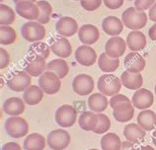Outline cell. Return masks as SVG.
<instances>
[{
	"instance_id": "cell-15",
	"label": "cell",
	"mask_w": 156,
	"mask_h": 150,
	"mask_svg": "<svg viewBox=\"0 0 156 150\" xmlns=\"http://www.w3.org/2000/svg\"><path fill=\"white\" fill-rule=\"evenodd\" d=\"M75 59L78 63L83 66H92L97 60L96 51L90 46L83 44L77 47L75 51Z\"/></svg>"
},
{
	"instance_id": "cell-28",
	"label": "cell",
	"mask_w": 156,
	"mask_h": 150,
	"mask_svg": "<svg viewBox=\"0 0 156 150\" xmlns=\"http://www.w3.org/2000/svg\"><path fill=\"white\" fill-rule=\"evenodd\" d=\"M47 141L40 133H31L24 140L23 146L25 150H44Z\"/></svg>"
},
{
	"instance_id": "cell-37",
	"label": "cell",
	"mask_w": 156,
	"mask_h": 150,
	"mask_svg": "<svg viewBox=\"0 0 156 150\" xmlns=\"http://www.w3.org/2000/svg\"><path fill=\"white\" fill-rule=\"evenodd\" d=\"M110 127H111V120L109 117L102 113H98V124L96 128L93 131L97 133V134H103V133H106L109 131Z\"/></svg>"
},
{
	"instance_id": "cell-14",
	"label": "cell",
	"mask_w": 156,
	"mask_h": 150,
	"mask_svg": "<svg viewBox=\"0 0 156 150\" xmlns=\"http://www.w3.org/2000/svg\"><path fill=\"white\" fill-rule=\"evenodd\" d=\"M126 48V43L121 37L115 36L110 38L106 43L105 52L111 58H119L124 55Z\"/></svg>"
},
{
	"instance_id": "cell-44",
	"label": "cell",
	"mask_w": 156,
	"mask_h": 150,
	"mask_svg": "<svg viewBox=\"0 0 156 150\" xmlns=\"http://www.w3.org/2000/svg\"><path fill=\"white\" fill-rule=\"evenodd\" d=\"M148 17H149L150 21L156 23V2L150 7L149 13H148Z\"/></svg>"
},
{
	"instance_id": "cell-17",
	"label": "cell",
	"mask_w": 156,
	"mask_h": 150,
	"mask_svg": "<svg viewBox=\"0 0 156 150\" xmlns=\"http://www.w3.org/2000/svg\"><path fill=\"white\" fill-rule=\"evenodd\" d=\"M78 38L82 44L90 46V44H95L99 40L100 33L96 26L92 25V24H85L78 30Z\"/></svg>"
},
{
	"instance_id": "cell-35",
	"label": "cell",
	"mask_w": 156,
	"mask_h": 150,
	"mask_svg": "<svg viewBox=\"0 0 156 150\" xmlns=\"http://www.w3.org/2000/svg\"><path fill=\"white\" fill-rule=\"evenodd\" d=\"M15 21V11L5 4H0V24L1 26H9Z\"/></svg>"
},
{
	"instance_id": "cell-12",
	"label": "cell",
	"mask_w": 156,
	"mask_h": 150,
	"mask_svg": "<svg viewBox=\"0 0 156 150\" xmlns=\"http://www.w3.org/2000/svg\"><path fill=\"white\" fill-rule=\"evenodd\" d=\"M131 102H133V107L138 110H147L149 107L152 106L154 97L152 92L149 91L148 89L140 88L134 92Z\"/></svg>"
},
{
	"instance_id": "cell-24",
	"label": "cell",
	"mask_w": 156,
	"mask_h": 150,
	"mask_svg": "<svg viewBox=\"0 0 156 150\" xmlns=\"http://www.w3.org/2000/svg\"><path fill=\"white\" fill-rule=\"evenodd\" d=\"M124 135L126 141H129L131 143L136 144L144 138L145 131L142 129L137 124H129L125 127Z\"/></svg>"
},
{
	"instance_id": "cell-18",
	"label": "cell",
	"mask_w": 156,
	"mask_h": 150,
	"mask_svg": "<svg viewBox=\"0 0 156 150\" xmlns=\"http://www.w3.org/2000/svg\"><path fill=\"white\" fill-rule=\"evenodd\" d=\"M134 115V107L131 102H122L113 109V116L119 123H128Z\"/></svg>"
},
{
	"instance_id": "cell-3",
	"label": "cell",
	"mask_w": 156,
	"mask_h": 150,
	"mask_svg": "<svg viewBox=\"0 0 156 150\" xmlns=\"http://www.w3.org/2000/svg\"><path fill=\"white\" fill-rule=\"evenodd\" d=\"M5 131L13 138H21L28 134L29 132V124L25 119L16 116L8 117L4 124Z\"/></svg>"
},
{
	"instance_id": "cell-34",
	"label": "cell",
	"mask_w": 156,
	"mask_h": 150,
	"mask_svg": "<svg viewBox=\"0 0 156 150\" xmlns=\"http://www.w3.org/2000/svg\"><path fill=\"white\" fill-rule=\"evenodd\" d=\"M17 39L15 30L10 26L0 27V44L2 46H9L13 44Z\"/></svg>"
},
{
	"instance_id": "cell-20",
	"label": "cell",
	"mask_w": 156,
	"mask_h": 150,
	"mask_svg": "<svg viewBox=\"0 0 156 150\" xmlns=\"http://www.w3.org/2000/svg\"><path fill=\"white\" fill-rule=\"evenodd\" d=\"M2 110L6 115L10 117L19 116L25 111V102L18 97H11L3 103Z\"/></svg>"
},
{
	"instance_id": "cell-8",
	"label": "cell",
	"mask_w": 156,
	"mask_h": 150,
	"mask_svg": "<svg viewBox=\"0 0 156 150\" xmlns=\"http://www.w3.org/2000/svg\"><path fill=\"white\" fill-rule=\"evenodd\" d=\"M47 65L46 58H44L43 56L30 54L24 63V71L34 77L41 76L47 70Z\"/></svg>"
},
{
	"instance_id": "cell-45",
	"label": "cell",
	"mask_w": 156,
	"mask_h": 150,
	"mask_svg": "<svg viewBox=\"0 0 156 150\" xmlns=\"http://www.w3.org/2000/svg\"><path fill=\"white\" fill-rule=\"evenodd\" d=\"M148 36L152 40H156V23L153 26L150 27V29L148 31Z\"/></svg>"
},
{
	"instance_id": "cell-42",
	"label": "cell",
	"mask_w": 156,
	"mask_h": 150,
	"mask_svg": "<svg viewBox=\"0 0 156 150\" xmlns=\"http://www.w3.org/2000/svg\"><path fill=\"white\" fill-rule=\"evenodd\" d=\"M107 8L112 10H116L121 8L124 4V0H103Z\"/></svg>"
},
{
	"instance_id": "cell-26",
	"label": "cell",
	"mask_w": 156,
	"mask_h": 150,
	"mask_svg": "<svg viewBox=\"0 0 156 150\" xmlns=\"http://www.w3.org/2000/svg\"><path fill=\"white\" fill-rule=\"evenodd\" d=\"M44 98V91L41 89L40 86L37 85H31L30 87L27 88L24 91L23 100L27 105L30 106H35L39 104Z\"/></svg>"
},
{
	"instance_id": "cell-23",
	"label": "cell",
	"mask_w": 156,
	"mask_h": 150,
	"mask_svg": "<svg viewBox=\"0 0 156 150\" xmlns=\"http://www.w3.org/2000/svg\"><path fill=\"white\" fill-rule=\"evenodd\" d=\"M122 85L129 90H138L143 84V78L140 73H133L128 70L124 71L121 75Z\"/></svg>"
},
{
	"instance_id": "cell-27",
	"label": "cell",
	"mask_w": 156,
	"mask_h": 150,
	"mask_svg": "<svg viewBox=\"0 0 156 150\" xmlns=\"http://www.w3.org/2000/svg\"><path fill=\"white\" fill-rule=\"evenodd\" d=\"M88 107L94 113H102L108 107V99L102 93H93L88 98Z\"/></svg>"
},
{
	"instance_id": "cell-21",
	"label": "cell",
	"mask_w": 156,
	"mask_h": 150,
	"mask_svg": "<svg viewBox=\"0 0 156 150\" xmlns=\"http://www.w3.org/2000/svg\"><path fill=\"white\" fill-rule=\"evenodd\" d=\"M103 31L109 36H119L124 30V23L116 16H108L102 23Z\"/></svg>"
},
{
	"instance_id": "cell-36",
	"label": "cell",
	"mask_w": 156,
	"mask_h": 150,
	"mask_svg": "<svg viewBox=\"0 0 156 150\" xmlns=\"http://www.w3.org/2000/svg\"><path fill=\"white\" fill-rule=\"evenodd\" d=\"M51 47L48 46L47 44H44L43 42H36L34 44H32L30 47H29V52L30 54H36L43 56L44 58H48L50 56L51 52Z\"/></svg>"
},
{
	"instance_id": "cell-40",
	"label": "cell",
	"mask_w": 156,
	"mask_h": 150,
	"mask_svg": "<svg viewBox=\"0 0 156 150\" xmlns=\"http://www.w3.org/2000/svg\"><path fill=\"white\" fill-rule=\"evenodd\" d=\"M122 102H130V100L126 96L122 95V94H116V95L112 96V98L110 99L109 104H110L111 108L114 109L118 104L122 103Z\"/></svg>"
},
{
	"instance_id": "cell-30",
	"label": "cell",
	"mask_w": 156,
	"mask_h": 150,
	"mask_svg": "<svg viewBox=\"0 0 156 150\" xmlns=\"http://www.w3.org/2000/svg\"><path fill=\"white\" fill-rule=\"evenodd\" d=\"M98 66L105 73H111L116 71L120 66V59L119 58H111L107 55L106 52L101 54L98 58Z\"/></svg>"
},
{
	"instance_id": "cell-39",
	"label": "cell",
	"mask_w": 156,
	"mask_h": 150,
	"mask_svg": "<svg viewBox=\"0 0 156 150\" xmlns=\"http://www.w3.org/2000/svg\"><path fill=\"white\" fill-rule=\"evenodd\" d=\"M156 2V0H134V7L139 11L150 9V7Z\"/></svg>"
},
{
	"instance_id": "cell-25",
	"label": "cell",
	"mask_w": 156,
	"mask_h": 150,
	"mask_svg": "<svg viewBox=\"0 0 156 150\" xmlns=\"http://www.w3.org/2000/svg\"><path fill=\"white\" fill-rule=\"evenodd\" d=\"M137 124L145 131H151L156 127V113L151 110H143L137 116Z\"/></svg>"
},
{
	"instance_id": "cell-5",
	"label": "cell",
	"mask_w": 156,
	"mask_h": 150,
	"mask_svg": "<svg viewBox=\"0 0 156 150\" xmlns=\"http://www.w3.org/2000/svg\"><path fill=\"white\" fill-rule=\"evenodd\" d=\"M39 86L48 95H55L60 90V78L52 71H44L39 78Z\"/></svg>"
},
{
	"instance_id": "cell-43",
	"label": "cell",
	"mask_w": 156,
	"mask_h": 150,
	"mask_svg": "<svg viewBox=\"0 0 156 150\" xmlns=\"http://www.w3.org/2000/svg\"><path fill=\"white\" fill-rule=\"evenodd\" d=\"M1 150H22V148L16 142H7L3 145Z\"/></svg>"
},
{
	"instance_id": "cell-13",
	"label": "cell",
	"mask_w": 156,
	"mask_h": 150,
	"mask_svg": "<svg viewBox=\"0 0 156 150\" xmlns=\"http://www.w3.org/2000/svg\"><path fill=\"white\" fill-rule=\"evenodd\" d=\"M55 30L56 33L61 37L69 38L76 34V32L79 30V27H78L76 20L66 16V17H61L57 20Z\"/></svg>"
},
{
	"instance_id": "cell-46",
	"label": "cell",
	"mask_w": 156,
	"mask_h": 150,
	"mask_svg": "<svg viewBox=\"0 0 156 150\" xmlns=\"http://www.w3.org/2000/svg\"><path fill=\"white\" fill-rule=\"evenodd\" d=\"M139 150H154V148L149 146V145H147V146H142Z\"/></svg>"
},
{
	"instance_id": "cell-38",
	"label": "cell",
	"mask_w": 156,
	"mask_h": 150,
	"mask_svg": "<svg viewBox=\"0 0 156 150\" xmlns=\"http://www.w3.org/2000/svg\"><path fill=\"white\" fill-rule=\"evenodd\" d=\"M80 4L84 10L92 12L97 10L101 6L102 0H81Z\"/></svg>"
},
{
	"instance_id": "cell-9",
	"label": "cell",
	"mask_w": 156,
	"mask_h": 150,
	"mask_svg": "<svg viewBox=\"0 0 156 150\" xmlns=\"http://www.w3.org/2000/svg\"><path fill=\"white\" fill-rule=\"evenodd\" d=\"M31 75L26 71H16L8 79L7 86L14 92H22L31 86Z\"/></svg>"
},
{
	"instance_id": "cell-16",
	"label": "cell",
	"mask_w": 156,
	"mask_h": 150,
	"mask_svg": "<svg viewBox=\"0 0 156 150\" xmlns=\"http://www.w3.org/2000/svg\"><path fill=\"white\" fill-rule=\"evenodd\" d=\"M51 51L59 58H67L72 52V47L69 40L64 37H57L52 40Z\"/></svg>"
},
{
	"instance_id": "cell-1",
	"label": "cell",
	"mask_w": 156,
	"mask_h": 150,
	"mask_svg": "<svg viewBox=\"0 0 156 150\" xmlns=\"http://www.w3.org/2000/svg\"><path fill=\"white\" fill-rule=\"evenodd\" d=\"M122 21L128 29L139 31L147 24V15L145 12L139 11L135 7H129L122 12Z\"/></svg>"
},
{
	"instance_id": "cell-2",
	"label": "cell",
	"mask_w": 156,
	"mask_h": 150,
	"mask_svg": "<svg viewBox=\"0 0 156 150\" xmlns=\"http://www.w3.org/2000/svg\"><path fill=\"white\" fill-rule=\"evenodd\" d=\"M98 90L105 96H114L119 94L122 88L121 79L114 74H104L100 76L97 83Z\"/></svg>"
},
{
	"instance_id": "cell-19",
	"label": "cell",
	"mask_w": 156,
	"mask_h": 150,
	"mask_svg": "<svg viewBox=\"0 0 156 150\" xmlns=\"http://www.w3.org/2000/svg\"><path fill=\"white\" fill-rule=\"evenodd\" d=\"M124 64L128 71L133 73H140L145 67V60L138 52L133 51L126 56Z\"/></svg>"
},
{
	"instance_id": "cell-50",
	"label": "cell",
	"mask_w": 156,
	"mask_h": 150,
	"mask_svg": "<svg viewBox=\"0 0 156 150\" xmlns=\"http://www.w3.org/2000/svg\"><path fill=\"white\" fill-rule=\"evenodd\" d=\"M155 94H156V85H155Z\"/></svg>"
},
{
	"instance_id": "cell-31",
	"label": "cell",
	"mask_w": 156,
	"mask_h": 150,
	"mask_svg": "<svg viewBox=\"0 0 156 150\" xmlns=\"http://www.w3.org/2000/svg\"><path fill=\"white\" fill-rule=\"evenodd\" d=\"M102 150H121L122 141L119 135L114 132H108L101 139Z\"/></svg>"
},
{
	"instance_id": "cell-47",
	"label": "cell",
	"mask_w": 156,
	"mask_h": 150,
	"mask_svg": "<svg viewBox=\"0 0 156 150\" xmlns=\"http://www.w3.org/2000/svg\"><path fill=\"white\" fill-rule=\"evenodd\" d=\"M152 143L156 146V131L152 134Z\"/></svg>"
},
{
	"instance_id": "cell-7",
	"label": "cell",
	"mask_w": 156,
	"mask_h": 150,
	"mask_svg": "<svg viewBox=\"0 0 156 150\" xmlns=\"http://www.w3.org/2000/svg\"><path fill=\"white\" fill-rule=\"evenodd\" d=\"M70 134L63 129H55L48 134L47 143L52 150H63L70 144Z\"/></svg>"
},
{
	"instance_id": "cell-4",
	"label": "cell",
	"mask_w": 156,
	"mask_h": 150,
	"mask_svg": "<svg viewBox=\"0 0 156 150\" xmlns=\"http://www.w3.org/2000/svg\"><path fill=\"white\" fill-rule=\"evenodd\" d=\"M47 31L44 27L36 21H29L21 27V35L29 43L41 42L44 39Z\"/></svg>"
},
{
	"instance_id": "cell-52",
	"label": "cell",
	"mask_w": 156,
	"mask_h": 150,
	"mask_svg": "<svg viewBox=\"0 0 156 150\" xmlns=\"http://www.w3.org/2000/svg\"><path fill=\"white\" fill-rule=\"evenodd\" d=\"M2 2H3V0H1V3H2Z\"/></svg>"
},
{
	"instance_id": "cell-41",
	"label": "cell",
	"mask_w": 156,
	"mask_h": 150,
	"mask_svg": "<svg viewBox=\"0 0 156 150\" xmlns=\"http://www.w3.org/2000/svg\"><path fill=\"white\" fill-rule=\"evenodd\" d=\"M10 62V55L7 52L6 50H4L3 47L0 48V68L4 69L9 65Z\"/></svg>"
},
{
	"instance_id": "cell-10",
	"label": "cell",
	"mask_w": 156,
	"mask_h": 150,
	"mask_svg": "<svg viewBox=\"0 0 156 150\" xmlns=\"http://www.w3.org/2000/svg\"><path fill=\"white\" fill-rule=\"evenodd\" d=\"M15 12L22 18L30 20V21L38 20L40 16V9L37 3L28 1V0H22V1L16 3Z\"/></svg>"
},
{
	"instance_id": "cell-11",
	"label": "cell",
	"mask_w": 156,
	"mask_h": 150,
	"mask_svg": "<svg viewBox=\"0 0 156 150\" xmlns=\"http://www.w3.org/2000/svg\"><path fill=\"white\" fill-rule=\"evenodd\" d=\"M72 88L73 91L80 96L89 95L94 90V80L88 74L76 75L72 81Z\"/></svg>"
},
{
	"instance_id": "cell-6",
	"label": "cell",
	"mask_w": 156,
	"mask_h": 150,
	"mask_svg": "<svg viewBox=\"0 0 156 150\" xmlns=\"http://www.w3.org/2000/svg\"><path fill=\"white\" fill-rule=\"evenodd\" d=\"M77 111L70 105H62L55 112V121L61 127H70L76 123Z\"/></svg>"
},
{
	"instance_id": "cell-32",
	"label": "cell",
	"mask_w": 156,
	"mask_h": 150,
	"mask_svg": "<svg viewBox=\"0 0 156 150\" xmlns=\"http://www.w3.org/2000/svg\"><path fill=\"white\" fill-rule=\"evenodd\" d=\"M47 70L52 71L59 77L60 79L64 78L69 72V66L64 59H52L47 65Z\"/></svg>"
},
{
	"instance_id": "cell-49",
	"label": "cell",
	"mask_w": 156,
	"mask_h": 150,
	"mask_svg": "<svg viewBox=\"0 0 156 150\" xmlns=\"http://www.w3.org/2000/svg\"><path fill=\"white\" fill-rule=\"evenodd\" d=\"M88 150H99V149H95V148H93V149H88Z\"/></svg>"
},
{
	"instance_id": "cell-22",
	"label": "cell",
	"mask_w": 156,
	"mask_h": 150,
	"mask_svg": "<svg viewBox=\"0 0 156 150\" xmlns=\"http://www.w3.org/2000/svg\"><path fill=\"white\" fill-rule=\"evenodd\" d=\"M126 43L131 51H139L146 47V37L140 31H131L126 37Z\"/></svg>"
},
{
	"instance_id": "cell-51",
	"label": "cell",
	"mask_w": 156,
	"mask_h": 150,
	"mask_svg": "<svg viewBox=\"0 0 156 150\" xmlns=\"http://www.w3.org/2000/svg\"><path fill=\"white\" fill-rule=\"evenodd\" d=\"M75 1H81V0H75Z\"/></svg>"
},
{
	"instance_id": "cell-33",
	"label": "cell",
	"mask_w": 156,
	"mask_h": 150,
	"mask_svg": "<svg viewBox=\"0 0 156 150\" xmlns=\"http://www.w3.org/2000/svg\"><path fill=\"white\" fill-rule=\"evenodd\" d=\"M37 5H38L40 9V16L37 22H39L42 25L48 24L51 20V15L52 13V7L50 3L46 0H40L37 1Z\"/></svg>"
},
{
	"instance_id": "cell-48",
	"label": "cell",
	"mask_w": 156,
	"mask_h": 150,
	"mask_svg": "<svg viewBox=\"0 0 156 150\" xmlns=\"http://www.w3.org/2000/svg\"><path fill=\"white\" fill-rule=\"evenodd\" d=\"M19 1H22V0H13V2L16 4V3H18ZM28 1H32V2H34V3H36V1L37 0H28Z\"/></svg>"
},
{
	"instance_id": "cell-29",
	"label": "cell",
	"mask_w": 156,
	"mask_h": 150,
	"mask_svg": "<svg viewBox=\"0 0 156 150\" xmlns=\"http://www.w3.org/2000/svg\"><path fill=\"white\" fill-rule=\"evenodd\" d=\"M80 127L85 131H93L98 124V115L94 112H83L78 119Z\"/></svg>"
}]
</instances>
